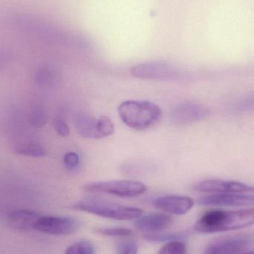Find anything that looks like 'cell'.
I'll return each mask as SVG.
<instances>
[{"instance_id":"1","label":"cell","mask_w":254,"mask_h":254,"mask_svg":"<svg viewBox=\"0 0 254 254\" xmlns=\"http://www.w3.org/2000/svg\"><path fill=\"white\" fill-rule=\"evenodd\" d=\"M254 225V207L225 211L210 210L204 213L195 225L200 233L224 232L242 229Z\"/></svg>"},{"instance_id":"2","label":"cell","mask_w":254,"mask_h":254,"mask_svg":"<svg viewBox=\"0 0 254 254\" xmlns=\"http://www.w3.org/2000/svg\"><path fill=\"white\" fill-rule=\"evenodd\" d=\"M117 110L122 122L138 131H144L155 126L163 115L161 107L149 101L128 100L121 103Z\"/></svg>"},{"instance_id":"3","label":"cell","mask_w":254,"mask_h":254,"mask_svg":"<svg viewBox=\"0 0 254 254\" xmlns=\"http://www.w3.org/2000/svg\"><path fill=\"white\" fill-rule=\"evenodd\" d=\"M71 208L100 217L119 221L136 219L142 216L143 213V210L140 207L123 205L98 198L82 200L73 204Z\"/></svg>"},{"instance_id":"4","label":"cell","mask_w":254,"mask_h":254,"mask_svg":"<svg viewBox=\"0 0 254 254\" xmlns=\"http://www.w3.org/2000/svg\"><path fill=\"white\" fill-rule=\"evenodd\" d=\"M84 190L92 193H105L119 197H135L148 190L147 186L137 181L119 180L92 182L85 185Z\"/></svg>"},{"instance_id":"5","label":"cell","mask_w":254,"mask_h":254,"mask_svg":"<svg viewBox=\"0 0 254 254\" xmlns=\"http://www.w3.org/2000/svg\"><path fill=\"white\" fill-rule=\"evenodd\" d=\"M79 228V222L72 218L41 216L36 230L49 235L66 237L76 233Z\"/></svg>"},{"instance_id":"6","label":"cell","mask_w":254,"mask_h":254,"mask_svg":"<svg viewBox=\"0 0 254 254\" xmlns=\"http://www.w3.org/2000/svg\"><path fill=\"white\" fill-rule=\"evenodd\" d=\"M195 190L209 195L229 193L254 194V187L233 181L208 179L197 184L195 186Z\"/></svg>"},{"instance_id":"7","label":"cell","mask_w":254,"mask_h":254,"mask_svg":"<svg viewBox=\"0 0 254 254\" xmlns=\"http://www.w3.org/2000/svg\"><path fill=\"white\" fill-rule=\"evenodd\" d=\"M131 74L137 78L143 80H172L177 78V70L164 63H146L133 67Z\"/></svg>"},{"instance_id":"8","label":"cell","mask_w":254,"mask_h":254,"mask_svg":"<svg viewBox=\"0 0 254 254\" xmlns=\"http://www.w3.org/2000/svg\"><path fill=\"white\" fill-rule=\"evenodd\" d=\"M254 234H242L219 240L209 246L204 254H242L253 243Z\"/></svg>"},{"instance_id":"9","label":"cell","mask_w":254,"mask_h":254,"mask_svg":"<svg viewBox=\"0 0 254 254\" xmlns=\"http://www.w3.org/2000/svg\"><path fill=\"white\" fill-rule=\"evenodd\" d=\"M210 115V110L198 103H183L171 114V121L177 125H189L201 122Z\"/></svg>"},{"instance_id":"10","label":"cell","mask_w":254,"mask_h":254,"mask_svg":"<svg viewBox=\"0 0 254 254\" xmlns=\"http://www.w3.org/2000/svg\"><path fill=\"white\" fill-rule=\"evenodd\" d=\"M201 205L219 207H250L254 206V194H210L198 200Z\"/></svg>"},{"instance_id":"11","label":"cell","mask_w":254,"mask_h":254,"mask_svg":"<svg viewBox=\"0 0 254 254\" xmlns=\"http://www.w3.org/2000/svg\"><path fill=\"white\" fill-rule=\"evenodd\" d=\"M155 207L167 213L183 215L193 207L192 198L184 195H171L159 197L154 201Z\"/></svg>"},{"instance_id":"12","label":"cell","mask_w":254,"mask_h":254,"mask_svg":"<svg viewBox=\"0 0 254 254\" xmlns=\"http://www.w3.org/2000/svg\"><path fill=\"white\" fill-rule=\"evenodd\" d=\"M172 223L171 216L164 213H149L136 219L134 225L141 232L155 234L167 229Z\"/></svg>"},{"instance_id":"13","label":"cell","mask_w":254,"mask_h":254,"mask_svg":"<svg viewBox=\"0 0 254 254\" xmlns=\"http://www.w3.org/2000/svg\"><path fill=\"white\" fill-rule=\"evenodd\" d=\"M40 216L41 215L32 210H14L7 215V224L13 231H32L37 229V222Z\"/></svg>"},{"instance_id":"14","label":"cell","mask_w":254,"mask_h":254,"mask_svg":"<svg viewBox=\"0 0 254 254\" xmlns=\"http://www.w3.org/2000/svg\"><path fill=\"white\" fill-rule=\"evenodd\" d=\"M97 119L87 114L79 115L76 122L79 134L85 138L98 139Z\"/></svg>"},{"instance_id":"15","label":"cell","mask_w":254,"mask_h":254,"mask_svg":"<svg viewBox=\"0 0 254 254\" xmlns=\"http://www.w3.org/2000/svg\"><path fill=\"white\" fill-rule=\"evenodd\" d=\"M28 120L34 128H43L47 122V114L43 106L35 104L31 107L28 116Z\"/></svg>"},{"instance_id":"16","label":"cell","mask_w":254,"mask_h":254,"mask_svg":"<svg viewBox=\"0 0 254 254\" xmlns=\"http://www.w3.org/2000/svg\"><path fill=\"white\" fill-rule=\"evenodd\" d=\"M16 151L19 155L33 157V158H40V157L45 156L47 154L46 149L42 145L32 143V142L30 143L28 142L20 145Z\"/></svg>"},{"instance_id":"17","label":"cell","mask_w":254,"mask_h":254,"mask_svg":"<svg viewBox=\"0 0 254 254\" xmlns=\"http://www.w3.org/2000/svg\"><path fill=\"white\" fill-rule=\"evenodd\" d=\"M97 131L98 139L110 137L114 134V124L107 116H101L97 119Z\"/></svg>"},{"instance_id":"18","label":"cell","mask_w":254,"mask_h":254,"mask_svg":"<svg viewBox=\"0 0 254 254\" xmlns=\"http://www.w3.org/2000/svg\"><path fill=\"white\" fill-rule=\"evenodd\" d=\"M35 80L40 85L49 86L58 80V74L55 70L49 68H43L35 74Z\"/></svg>"},{"instance_id":"19","label":"cell","mask_w":254,"mask_h":254,"mask_svg":"<svg viewBox=\"0 0 254 254\" xmlns=\"http://www.w3.org/2000/svg\"><path fill=\"white\" fill-rule=\"evenodd\" d=\"M187 249L186 244L180 240H174V241L169 242L166 243L158 254H186Z\"/></svg>"},{"instance_id":"20","label":"cell","mask_w":254,"mask_h":254,"mask_svg":"<svg viewBox=\"0 0 254 254\" xmlns=\"http://www.w3.org/2000/svg\"><path fill=\"white\" fill-rule=\"evenodd\" d=\"M94 248L89 242L80 241L67 248L65 254H93Z\"/></svg>"},{"instance_id":"21","label":"cell","mask_w":254,"mask_h":254,"mask_svg":"<svg viewBox=\"0 0 254 254\" xmlns=\"http://www.w3.org/2000/svg\"><path fill=\"white\" fill-rule=\"evenodd\" d=\"M95 232L103 236L108 237H129L132 235L133 231L125 228H97Z\"/></svg>"},{"instance_id":"22","label":"cell","mask_w":254,"mask_h":254,"mask_svg":"<svg viewBox=\"0 0 254 254\" xmlns=\"http://www.w3.org/2000/svg\"><path fill=\"white\" fill-rule=\"evenodd\" d=\"M181 238H183V235L179 234H151L144 236L145 240L151 243H164V242L169 243V242L180 240Z\"/></svg>"},{"instance_id":"23","label":"cell","mask_w":254,"mask_h":254,"mask_svg":"<svg viewBox=\"0 0 254 254\" xmlns=\"http://www.w3.org/2000/svg\"><path fill=\"white\" fill-rule=\"evenodd\" d=\"M64 167L70 171H76L80 168L81 158L79 154L75 152H68L63 158Z\"/></svg>"},{"instance_id":"24","label":"cell","mask_w":254,"mask_h":254,"mask_svg":"<svg viewBox=\"0 0 254 254\" xmlns=\"http://www.w3.org/2000/svg\"><path fill=\"white\" fill-rule=\"evenodd\" d=\"M117 254H138V246L134 242H124L118 246Z\"/></svg>"},{"instance_id":"25","label":"cell","mask_w":254,"mask_h":254,"mask_svg":"<svg viewBox=\"0 0 254 254\" xmlns=\"http://www.w3.org/2000/svg\"><path fill=\"white\" fill-rule=\"evenodd\" d=\"M54 128H55V131L62 137H67L70 134V127L64 119H55L54 122Z\"/></svg>"},{"instance_id":"26","label":"cell","mask_w":254,"mask_h":254,"mask_svg":"<svg viewBox=\"0 0 254 254\" xmlns=\"http://www.w3.org/2000/svg\"><path fill=\"white\" fill-rule=\"evenodd\" d=\"M242 254H254V252H249V253H243Z\"/></svg>"}]
</instances>
